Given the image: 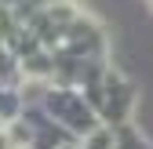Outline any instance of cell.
<instances>
[{
	"label": "cell",
	"instance_id": "6da1fadb",
	"mask_svg": "<svg viewBox=\"0 0 153 149\" xmlns=\"http://www.w3.org/2000/svg\"><path fill=\"white\" fill-rule=\"evenodd\" d=\"M117 131V149H153V142L146 138V131L135 124V120H124L113 127Z\"/></svg>",
	"mask_w": 153,
	"mask_h": 149
},
{
	"label": "cell",
	"instance_id": "7a4b0ae2",
	"mask_svg": "<svg viewBox=\"0 0 153 149\" xmlns=\"http://www.w3.org/2000/svg\"><path fill=\"white\" fill-rule=\"evenodd\" d=\"M80 145L84 149H117V131L109 124H95L88 135H80Z\"/></svg>",
	"mask_w": 153,
	"mask_h": 149
},
{
	"label": "cell",
	"instance_id": "3957f363",
	"mask_svg": "<svg viewBox=\"0 0 153 149\" xmlns=\"http://www.w3.org/2000/svg\"><path fill=\"white\" fill-rule=\"evenodd\" d=\"M59 149H84V145H80V138H69V142H62Z\"/></svg>",
	"mask_w": 153,
	"mask_h": 149
}]
</instances>
